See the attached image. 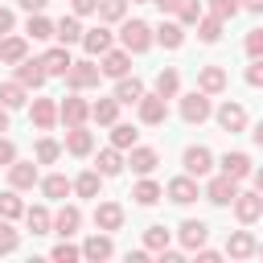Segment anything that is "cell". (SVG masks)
I'll return each mask as SVG.
<instances>
[{"instance_id":"cell-51","label":"cell","mask_w":263,"mask_h":263,"mask_svg":"<svg viewBox=\"0 0 263 263\" xmlns=\"http://www.w3.org/2000/svg\"><path fill=\"white\" fill-rule=\"evenodd\" d=\"M247 82H251V86H263V58H255V62L247 66Z\"/></svg>"},{"instance_id":"cell-60","label":"cell","mask_w":263,"mask_h":263,"mask_svg":"<svg viewBox=\"0 0 263 263\" xmlns=\"http://www.w3.org/2000/svg\"><path fill=\"white\" fill-rule=\"evenodd\" d=\"M251 136H255V144H259V148H263V119H259V123H255V132H251Z\"/></svg>"},{"instance_id":"cell-36","label":"cell","mask_w":263,"mask_h":263,"mask_svg":"<svg viewBox=\"0 0 263 263\" xmlns=\"http://www.w3.org/2000/svg\"><path fill=\"white\" fill-rule=\"evenodd\" d=\"M132 197H136V205H156L160 201V185L156 181H136V189H132Z\"/></svg>"},{"instance_id":"cell-6","label":"cell","mask_w":263,"mask_h":263,"mask_svg":"<svg viewBox=\"0 0 263 263\" xmlns=\"http://www.w3.org/2000/svg\"><path fill=\"white\" fill-rule=\"evenodd\" d=\"M86 115H90V103H86V99H78V95H70V99L58 107V119H62L66 127H78V123H86Z\"/></svg>"},{"instance_id":"cell-43","label":"cell","mask_w":263,"mask_h":263,"mask_svg":"<svg viewBox=\"0 0 263 263\" xmlns=\"http://www.w3.org/2000/svg\"><path fill=\"white\" fill-rule=\"evenodd\" d=\"M58 152H62V144H58V140H49V136H41V140H37V160H41V164H53V160H58Z\"/></svg>"},{"instance_id":"cell-17","label":"cell","mask_w":263,"mask_h":263,"mask_svg":"<svg viewBox=\"0 0 263 263\" xmlns=\"http://www.w3.org/2000/svg\"><path fill=\"white\" fill-rule=\"evenodd\" d=\"M127 66H132V53H127V49H107L99 70H103L107 78H123V74H127Z\"/></svg>"},{"instance_id":"cell-40","label":"cell","mask_w":263,"mask_h":263,"mask_svg":"<svg viewBox=\"0 0 263 263\" xmlns=\"http://www.w3.org/2000/svg\"><path fill=\"white\" fill-rule=\"evenodd\" d=\"M132 144H136V127H132V123H111V148L123 152V148H132Z\"/></svg>"},{"instance_id":"cell-41","label":"cell","mask_w":263,"mask_h":263,"mask_svg":"<svg viewBox=\"0 0 263 263\" xmlns=\"http://www.w3.org/2000/svg\"><path fill=\"white\" fill-rule=\"evenodd\" d=\"M25 214V205H21V197H16V189H8V193H0V218H21Z\"/></svg>"},{"instance_id":"cell-25","label":"cell","mask_w":263,"mask_h":263,"mask_svg":"<svg viewBox=\"0 0 263 263\" xmlns=\"http://www.w3.org/2000/svg\"><path fill=\"white\" fill-rule=\"evenodd\" d=\"M111 255H115V247H111L107 230H103V234H90V238L82 242V259H111Z\"/></svg>"},{"instance_id":"cell-34","label":"cell","mask_w":263,"mask_h":263,"mask_svg":"<svg viewBox=\"0 0 263 263\" xmlns=\"http://www.w3.org/2000/svg\"><path fill=\"white\" fill-rule=\"evenodd\" d=\"M222 25H226V21H218V16H214V12H210V16H205V12H201V21H197V37H201V41H205V45H214V41H218V37H222Z\"/></svg>"},{"instance_id":"cell-61","label":"cell","mask_w":263,"mask_h":263,"mask_svg":"<svg viewBox=\"0 0 263 263\" xmlns=\"http://www.w3.org/2000/svg\"><path fill=\"white\" fill-rule=\"evenodd\" d=\"M255 251H259V255H263V242H259V247H255Z\"/></svg>"},{"instance_id":"cell-59","label":"cell","mask_w":263,"mask_h":263,"mask_svg":"<svg viewBox=\"0 0 263 263\" xmlns=\"http://www.w3.org/2000/svg\"><path fill=\"white\" fill-rule=\"evenodd\" d=\"M242 8H251V12H263V0H242Z\"/></svg>"},{"instance_id":"cell-23","label":"cell","mask_w":263,"mask_h":263,"mask_svg":"<svg viewBox=\"0 0 263 263\" xmlns=\"http://www.w3.org/2000/svg\"><path fill=\"white\" fill-rule=\"evenodd\" d=\"M218 164H222V173H226V177H234V181L251 177V156H247V152H226Z\"/></svg>"},{"instance_id":"cell-24","label":"cell","mask_w":263,"mask_h":263,"mask_svg":"<svg viewBox=\"0 0 263 263\" xmlns=\"http://www.w3.org/2000/svg\"><path fill=\"white\" fill-rule=\"evenodd\" d=\"M78 226H82V214H78V205H62V210H58V218H53V234L70 238Z\"/></svg>"},{"instance_id":"cell-14","label":"cell","mask_w":263,"mask_h":263,"mask_svg":"<svg viewBox=\"0 0 263 263\" xmlns=\"http://www.w3.org/2000/svg\"><path fill=\"white\" fill-rule=\"evenodd\" d=\"M29 119H33L41 132H49V127L58 123V103H53V99H33V107H29Z\"/></svg>"},{"instance_id":"cell-53","label":"cell","mask_w":263,"mask_h":263,"mask_svg":"<svg viewBox=\"0 0 263 263\" xmlns=\"http://www.w3.org/2000/svg\"><path fill=\"white\" fill-rule=\"evenodd\" d=\"M12 25H16L12 8H0V37H4V33H12Z\"/></svg>"},{"instance_id":"cell-2","label":"cell","mask_w":263,"mask_h":263,"mask_svg":"<svg viewBox=\"0 0 263 263\" xmlns=\"http://www.w3.org/2000/svg\"><path fill=\"white\" fill-rule=\"evenodd\" d=\"M99 74H103V70L86 58V62H70V70H66L62 78H66L70 90H90V86H99Z\"/></svg>"},{"instance_id":"cell-21","label":"cell","mask_w":263,"mask_h":263,"mask_svg":"<svg viewBox=\"0 0 263 263\" xmlns=\"http://www.w3.org/2000/svg\"><path fill=\"white\" fill-rule=\"evenodd\" d=\"M255 247H259V242L251 238V230H234V234L226 238V255H230V259H251Z\"/></svg>"},{"instance_id":"cell-47","label":"cell","mask_w":263,"mask_h":263,"mask_svg":"<svg viewBox=\"0 0 263 263\" xmlns=\"http://www.w3.org/2000/svg\"><path fill=\"white\" fill-rule=\"evenodd\" d=\"M238 8H242V0H210V12H214L218 21H230Z\"/></svg>"},{"instance_id":"cell-33","label":"cell","mask_w":263,"mask_h":263,"mask_svg":"<svg viewBox=\"0 0 263 263\" xmlns=\"http://www.w3.org/2000/svg\"><path fill=\"white\" fill-rule=\"evenodd\" d=\"M99 185H103V173H99V168H86V173L74 181V193H78V197H99Z\"/></svg>"},{"instance_id":"cell-49","label":"cell","mask_w":263,"mask_h":263,"mask_svg":"<svg viewBox=\"0 0 263 263\" xmlns=\"http://www.w3.org/2000/svg\"><path fill=\"white\" fill-rule=\"evenodd\" d=\"M242 49H247L251 58H263V29H251L247 41H242Z\"/></svg>"},{"instance_id":"cell-31","label":"cell","mask_w":263,"mask_h":263,"mask_svg":"<svg viewBox=\"0 0 263 263\" xmlns=\"http://www.w3.org/2000/svg\"><path fill=\"white\" fill-rule=\"evenodd\" d=\"M25 33H29L33 41H49V37H53V21H49V16H41V12H29Z\"/></svg>"},{"instance_id":"cell-46","label":"cell","mask_w":263,"mask_h":263,"mask_svg":"<svg viewBox=\"0 0 263 263\" xmlns=\"http://www.w3.org/2000/svg\"><path fill=\"white\" fill-rule=\"evenodd\" d=\"M16 247H21V234H16V230L8 226V218H4V222H0V255H12Z\"/></svg>"},{"instance_id":"cell-9","label":"cell","mask_w":263,"mask_h":263,"mask_svg":"<svg viewBox=\"0 0 263 263\" xmlns=\"http://www.w3.org/2000/svg\"><path fill=\"white\" fill-rule=\"evenodd\" d=\"M95 226L107 230V234L119 230V226H123V205H119V201H99V205H95Z\"/></svg>"},{"instance_id":"cell-48","label":"cell","mask_w":263,"mask_h":263,"mask_svg":"<svg viewBox=\"0 0 263 263\" xmlns=\"http://www.w3.org/2000/svg\"><path fill=\"white\" fill-rule=\"evenodd\" d=\"M58 263H74V259H82V247H70V242H58L53 251H49Z\"/></svg>"},{"instance_id":"cell-30","label":"cell","mask_w":263,"mask_h":263,"mask_svg":"<svg viewBox=\"0 0 263 263\" xmlns=\"http://www.w3.org/2000/svg\"><path fill=\"white\" fill-rule=\"evenodd\" d=\"M25 222H29L33 234H49V230H53V218H49L45 205H29V210H25Z\"/></svg>"},{"instance_id":"cell-20","label":"cell","mask_w":263,"mask_h":263,"mask_svg":"<svg viewBox=\"0 0 263 263\" xmlns=\"http://www.w3.org/2000/svg\"><path fill=\"white\" fill-rule=\"evenodd\" d=\"M168 201H177V205H189V201H197V181L185 173V177H177V181H168Z\"/></svg>"},{"instance_id":"cell-19","label":"cell","mask_w":263,"mask_h":263,"mask_svg":"<svg viewBox=\"0 0 263 263\" xmlns=\"http://www.w3.org/2000/svg\"><path fill=\"white\" fill-rule=\"evenodd\" d=\"M218 123H222V132H242V127H247L242 103H222V107H218Z\"/></svg>"},{"instance_id":"cell-4","label":"cell","mask_w":263,"mask_h":263,"mask_svg":"<svg viewBox=\"0 0 263 263\" xmlns=\"http://www.w3.org/2000/svg\"><path fill=\"white\" fill-rule=\"evenodd\" d=\"M136 107H140V119L144 123H164L168 119V99L164 95H140Z\"/></svg>"},{"instance_id":"cell-56","label":"cell","mask_w":263,"mask_h":263,"mask_svg":"<svg viewBox=\"0 0 263 263\" xmlns=\"http://www.w3.org/2000/svg\"><path fill=\"white\" fill-rule=\"evenodd\" d=\"M197 259H201V263H218V251H201V247H197Z\"/></svg>"},{"instance_id":"cell-44","label":"cell","mask_w":263,"mask_h":263,"mask_svg":"<svg viewBox=\"0 0 263 263\" xmlns=\"http://www.w3.org/2000/svg\"><path fill=\"white\" fill-rule=\"evenodd\" d=\"M144 247H148V251H164V247H168V230H164V226H148V230H144Z\"/></svg>"},{"instance_id":"cell-10","label":"cell","mask_w":263,"mask_h":263,"mask_svg":"<svg viewBox=\"0 0 263 263\" xmlns=\"http://www.w3.org/2000/svg\"><path fill=\"white\" fill-rule=\"evenodd\" d=\"M123 164H132V173L148 177V173L160 164V156H156V148H140V144H132V152H127V160H123Z\"/></svg>"},{"instance_id":"cell-22","label":"cell","mask_w":263,"mask_h":263,"mask_svg":"<svg viewBox=\"0 0 263 263\" xmlns=\"http://www.w3.org/2000/svg\"><path fill=\"white\" fill-rule=\"evenodd\" d=\"M90 148H95V136H90V132H86L82 123L66 132V152H70V156H86Z\"/></svg>"},{"instance_id":"cell-45","label":"cell","mask_w":263,"mask_h":263,"mask_svg":"<svg viewBox=\"0 0 263 263\" xmlns=\"http://www.w3.org/2000/svg\"><path fill=\"white\" fill-rule=\"evenodd\" d=\"M177 16H181V25H197L201 21V0H181L177 4Z\"/></svg>"},{"instance_id":"cell-7","label":"cell","mask_w":263,"mask_h":263,"mask_svg":"<svg viewBox=\"0 0 263 263\" xmlns=\"http://www.w3.org/2000/svg\"><path fill=\"white\" fill-rule=\"evenodd\" d=\"M210 168H214V152H210V148H201V144L185 148V173H189V177H205Z\"/></svg>"},{"instance_id":"cell-16","label":"cell","mask_w":263,"mask_h":263,"mask_svg":"<svg viewBox=\"0 0 263 263\" xmlns=\"http://www.w3.org/2000/svg\"><path fill=\"white\" fill-rule=\"evenodd\" d=\"M25 53H29V37H0V62L4 66H16V62H25Z\"/></svg>"},{"instance_id":"cell-5","label":"cell","mask_w":263,"mask_h":263,"mask_svg":"<svg viewBox=\"0 0 263 263\" xmlns=\"http://www.w3.org/2000/svg\"><path fill=\"white\" fill-rule=\"evenodd\" d=\"M234 193H238V181L234 177H214L210 185H205V201H214V205H230L234 201Z\"/></svg>"},{"instance_id":"cell-55","label":"cell","mask_w":263,"mask_h":263,"mask_svg":"<svg viewBox=\"0 0 263 263\" xmlns=\"http://www.w3.org/2000/svg\"><path fill=\"white\" fill-rule=\"evenodd\" d=\"M152 4H156L160 12H177V4H181V0H152Z\"/></svg>"},{"instance_id":"cell-58","label":"cell","mask_w":263,"mask_h":263,"mask_svg":"<svg viewBox=\"0 0 263 263\" xmlns=\"http://www.w3.org/2000/svg\"><path fill=\"white\" fill-rule=\"evenodd\" d=\"M4 132H8V107L0 103V136H4Z\"/></svg>"},{"instance_id":"cell-28","label":"cell","mask_w":263,"mask_h":263,"mask_svg":"<svg viewBox=\"0 0 263 263\" xmlns=\"http://www.w3.org/2000/svg\"><path fill=\"white\" fill-rule=\"evenodd\" d=\"M41 66H45V74H66V70H70V53H66V45L45 49V53H41Z\"/></svg>"},{"instance_id":"cell-39","label":"cell","mask_w":263,"mask_h":263,"mask_svg":"<svg viewBox=\"0 0 263 263\" xmlns=\"http://www.w3.org/2000/svg\"><path fill=\"white\" fill-rule=\"evenodd\" d=\"M177 90H181V74H177V70H160V74H156V95L173 99Z\"/></svg>"},{"instance_id":"cell-3","label":"cell","mask_w":263,"mask_h":263,"mask_svg":"<svg viewBox=\"0 0 263 263\" xmlns=\"http://www.w3.org/2000/svg\"><path fill=\"white\" fill-rule=\"evenodd\" d=\"M181 119H185V123H205V119H210V95H205V90L185 95V99H181Z\"/></svg>"},{"instance_id":"cell-52","label":"cell","mask_w":263,"mask_h":263,"mask_svg":"<svg viewBox=\"0 0 263 263\" xmlns=\"http://www.w3.org/2000/svg\"><path fill=\"white\" fill-rule=\"evenodd\" d=\"M99 12V0H74V16H90Z\"/></svg>"},{"instance_id":"cell-12","label":"cell","mask_w":263,"mask_h":263,"mask_svg":"<svg viewBox=\"0 0 263 263\" xmlns=\"http://www.w3.org/2000/svg\"><path fill=\"white\" fill-rule=\"evenodd\" d=\"M82 49L90 53V58H103L107 49H111V29H82Z\"/></svg>"},{"instance_id":"cell-54","label":"cell","mask_w":263,"mask_h":263,"mask_svg":"<svg viewBox=\"0 0 263 263\" xmlns=\"http://www.w3.org/2000/svg\"><path fill=\"white\" fill-rule=\"evenodd\" d=\"M16 4H21V8H25V12H41V8H45V4H49V0H16Z\"/></svg>"},{"instance_id":"cell-15","label":"cell","mask_w":263,"mask_h":263,"mask_svg":"<svg viewBox=\"0 0 263 263\" xmlns=\"http://www.w3.org/2000/svg\"><path fill=\"white\" fill-rule=\"evenodd\" d=\"M181 242L189 247V251H197V247H205V238H210V226L201 222V218H189V222H181Z\"/></svg>"},{"instance_id":"cell-42","label":"cell","mask_w":263,"mask_h":263,"mask_svg":"<svg viewBox=\"0 0 263 263\" xmlns=\"http://www.w3.org/2000/svg\"><path fill=\"white\" fill-rule=\"evenodd\" d=\"M99 16L103 21H123L127 16V0H99Z\"/></svg>"},{"instance_id":"cell-18","label":"cell","mask_w":263,"mask_h":263,"mask_svg":"<svg viewBox=\"0 0 263 263\" xmlns=\"http://www.w3.org/2000/svg\"><path fill=\"white\" fill-rule=\"evenodd\" d=\"M45 78H49V74H45V66H41V58H37V62H29V58L16 62V82H21L25 90H29V86H41Z\"/></svg>"},{"instance_id":"cell-11","label":"cell","mask_w":263,"mask_h":263,"mask_svg":"<svg viewBox=\"0 0 263 263\" xmlns=\"http://www.w3.org/2000/svg\"><path fill=\"white\" fill-rule=\"evenodd\" d=\"M8 185L12 189H33L37 185V164L33 160H12L8 164Z\"/></svg>"},{"instance_id":"cell-37","label":"cell","mask_w":263,"mask_h":263,"mask_svg":"<svg viewBox=\"0 0 263 263\" xmlns=\"http://www.w3.org/2000/svg\"><path fill=\"white\" fill-rule=\"evenodd\" d=\"M0 103L8 107V111H16V107H25V86L12 78V82H0Z\"/></svg>"},{"instance_id":"cell-13","label":"cell","mask_w":263,"mask_h":263,"mask_svg":"<svg viewBox=\"0 0 263 263\" xmlns=\"http://www.w3.org/2000/svg\"><path fill=\"white\" fill-rule=\"evenodd\" d=\"M197 90L222 95V90H226V70H222V66H201V70H197Z\"/></svg>"},{"instance_id":"cell-38","label":"cell","mask_w":263,"mask_h":263,"mask_svg":"<svg viewBox=\"0 0 263 263\" xmlns=\"http://www.w3.org/2000/svg\"><path fill=\"white\" fill-rule=\"evenodd\" d=\"M99 173H103V177L123 173V156H119V148H103V152H99Z\"/></svg>"},{"instance_id":"cell-62","label":"cell","mask_w":263,"mask_h":263,"mask_svg":"<svg viewBox=\"0 0 263 263\" xmlns=\"http://www.w3.org/2000/svg\"><path fill=\"white\" fill-rule=\"evenodd\" d=\"M136 4H144V0H136Z\"/></svg>"},{"instance_id":"cell-1","label":"cell","mask_w":263,"mask_h":263,"mask_svg":"<svg viewBox=\"0 0 263 263\" xmlns=\"http://www.w3.org/2000/svg\"><path fill=\"white\" fill-rule=\"evenodd\" d=\"M119 41H123V49H127V53H144L156 37H152V25H148V21H123Z\"/></svg>"},{"instance_id":"cell-8","label":"cell","mask_w":263,"mask_h":263,"mask_svg":"<svg viewBox=\"0 0 263 263\" xmlns=\"http://www.w3.org/2000/svg\"><path fill=\"white\" fill-rule=\"evenodd\" d=\"M263 214V193L255 189V193H234V218L238 222H255Z\"/></svg>"},{"instance_id":"cell-29","label":"cell","mask_w":263,"mask_h":263,"mask_svg":"<svg viewBox=\"0 0 263 263\" xmlns=\"http://www.w3.org/2000/svg\"><path fill=\"white\" fill-rule=\"evenodd\" d=\"M70 189H74V181H66L62 173H49V177L41 181V193H45L49 201H62V197H70Z\"/></svg>"},{"instance_id":"cell-26","label":"cell","mask_w":263,"mask_h":263,"mask_svg":"<svg viewBox=\"0 0 263 263\" xmlns=\"http://www.w3.org/2000/svg\"><path fill=\"white\" fill-rule=\"evenodd\" d=\"M53 37L62 41V45H74V41H82V25H78V16L70 12V16H62L58 25H53Z\"/></svg>"},{"instance_id":"cell-35","label":"cell","mask_w":263,"mask_h":263,"mask_svg":"<svg viewBox=\"0 0 263 263\" xmlns=\"http://www.w3.org/2000/svg\"><path fill=\"white\" fill-rule=\"evenodd\" d=\"M140 95H144V82L123 74V78H119V86H115V99H119V103H140Z\"/></svg>"},{"instance_id":"cell-32","label":"cell","mask_w":263,"mask_h":263,"mask_svg":"<svg viewBox=\"0 0 263 263\" xmlns=\"http://www.w3.org/2000/svg\"><path fill=\"white\" fill-rule=\"evenodd\" d=\"M90 119H95V123H107V127H111V123L119 119V99H99V103L90 107Z\"/></svg>"},{"instance_id":"cell-27","label":"cell","mask_w":263,"mask_h":263,"mask_svg":"<svg viewBox=\"0 0 263 263\" xmlns=\"http://www.w3.org/2000/svg\"><path fill=\"white\" fill-rule=\"evenodd\" d=\"M152 37H156L164 49H181V41H185V29H181L177 21H164L160 29H152Z\"/></svg>"},{"instance_id":"cell-57","label":"cell","mask_w":263,"mask_h":263,"mask_svg":"<svg viewBox=\"0 0 263 263\" xmlns=\"http://www.w3.org/2000/svg\"><path fill=\"white\" fill-rule=\"evenodd\" d=\"M251 177H255V189L263 193V164H259V168H251Z\"/></svg>"},{"instance_id":"cell-50","label":"cell","mask_w":263,"mask_h":263,"mask_svg":"<svg viewBox=\"0 0 263 263\" xmlns=\"http://www.w3.org/2000/svg\"><path fill=\"white\" fill-rule=\"evenodd\" d=\"M12 160H16V144L8 136H0V164H12Z\"/></svg>"}]
</instances>
